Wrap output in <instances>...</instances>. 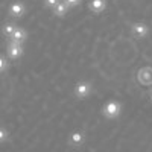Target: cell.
<instances>
[{
  "instance_id": "1",
  "label": "cell",
  "mask_w": 152,
  "mask_h": 152,
  "mask_svg": "<svg viewBox=\"0 0 152 152\" xmlns=\"http://www.w3.org/2000/svg\"><path fill=\"white\" fill-rule=\"evenodd\" d=\"M8 53H9L12 58H18L20 53H21V47H20V44H18V43H14L12 46H9Z\"/></svg>"
},
{
  "instance_id": "5",
  "label": "cell",
  "mask_w": 152,
  "mask_h": 152,
  "mask_svg": "<svg viewBox=\"0 0 152 152\" xmlns=\"http://www.w3.org/2000/svg\"><path fill=\"white\" fill-rule=\"evenodd\" d=\"M8 137H9V132L5 129V128H0V143H3L8 140Z\"/></svg>"
},
{
  "instance_id": "7",
  "label": "cell",
  "mask_w": 152,
  "mask_h": 152,
  "mask_svg": "<svg viewBox=\"0 0 152 152\" xmlns=\"http://www.w3.org/2000/svg\"><path fill=\"white\" fill-rule=\"evenodd\" d=\"M5 67H6V59L3 56H0V72H2Z\"/></svg>"
},
{
  "instance_id": "6",
  "label": "cell",
  "mask_w": 152,
  "mask_h": 152,
  "mask_svg": "<svg viewBox=\"0 0 152 152\" xmlns=\"http://www.w3.org/2000/svg\"><path fill=\"white\" fill-rule=\"evenodd\" d=\"M14 26H12V24H6V26L3 28V32L6 34V35H12V34H14Z\"/></svg>"
},
{
  "instance_id": "2",
  "label": "cell",
  "mask_w": 152,
  "mask_h": 152,
  "mask_svg": "<svg viewBox=\"0 0 152 152\" xmlns=\"http://www.w3.org/2000/svg\"><path fill=\"white\" fill-rule=\"evenodd\" d=\"M23 11H24V8H23V5L21 3H15V5H12L11 6V15H14V17H20L21 14H23Z\"/></svg>"
},
{
  "instance_id": "3",
  "label": "cell",
  "mask_w": 152,
  "mask_h": 152,
  "mask_svg": "<svg viewBox=\"0 0 152 152\" xmlns=\"http://www.w3.org/2000/svg\"><path fill=\"white\" fill-rule=\"evenodd\" d=\"M12 40H14V43H18L20 44V41L24 40V32L21 29H15L14 34H12Z\"/></svg>"
},
{
  "instance_id": "4",
  "label": "cell",
  "mask_w": 152,
  "mask_h": 152,
  "mask_svg": "<svg viewBox=\"0 0 152 152\" xmlns=\"http://www.w3.org/2000/svg\"><path fill=\"white\" fill-rule=\"evenodd\" d=\"M82 140H84V135H82L81 132H75V134L72 135V142H73L75 145H81Z\"/></svg>"
}]
</instances>
